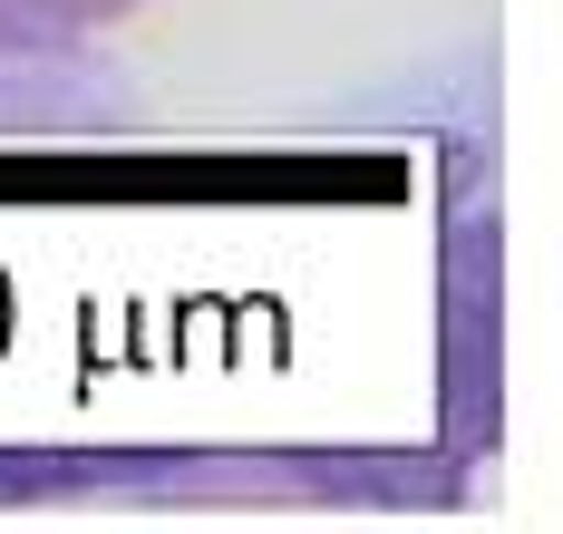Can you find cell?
Segmentation results:
<instances>
[{"label": "cell", "instance_id": "6da1fadb", "mask_svg": "<svg viewBox=\"0 0 563 534\" xmlns=\"http://www.w3.org/2000/svg\"><path fill=\"white\" fill-rule=\"evenodd\" d=\"M146 0H0V49H40V40H78V30H108Z\"/></svg>", "mask_w": 563, "mask_h": 534}]
</instances>
